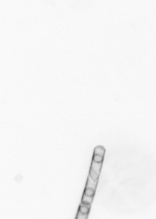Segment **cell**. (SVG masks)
I'll return each instance as SVG.
<instances>
[{
	"instance_id": "obj_1",
	"label": "cell",
	"mask_w": 156,
	"mask_h": 219,
	"mask_svg": "<svg viewBox=\"0 0 156 219\" xmlns=\"http://www.w3.org/2000/svg\"><path fill=\"white\" fill-rule=\"evenodd\" d=\"M98 181L99 180H94L90 176H88L85 188L91 189L94 190L96 191V189L98 186Z\"/></svg>"
},
{
	"instance_id": "obj_2",
	"label": "cell",
	"mask_w": 156,
	"mask_h": 219,
	"mask_svg": "<svg viewBox=\"0 0 156 219\" xmlns=\"http://www.w3.org/2000/svg\"><path fill=\"white\" fill-rule=\"evenodd\" d=\"M90 208H91V205H90L85 204L81 203L79 207L78 211L80 212L82 214L89 215Z\"/></svg>"
},
{
	"instance_id": "obj_3",
	"label": "cell",
	"mask_w": 156,
	"mask_h": 219,
	"mask_svg": "<svg viewBox=\"0 0 156 219\" xmlns=\"http://www.w3.org/2000/svg\"><path fill=\"white\" fill-rule=\"evenodd\" d=\"M93 199H94V197L88 196L86 195H83L82 199V203L85 204L90 205H91L93 202Z\"/></svg>"
},
{
	"instance_id": "obj_4",
	"label": "cell",
	"mask_w": 156,
	"mask_h": 219,
	"mask_svg": "<svg viewBox=\"0 0 156 219\" xmlns=\"http://www.w3.org/2000/svg\"><path fill=\"white\" fill-rule=\"evenodd\" d=\"M95 193V190L91 189L85 188L84 190V194L88 196L94 197Z\"/></svg>"
},
{
	"instance_id": "obj_5",
	"label": "cell",
	"mask_w": 156,
	"mask_h": 219,
	"mask_svg": "<svg viewBox=\"0 0 156 219\" xmlns=\"http://www.w3.org/2000/svg\"><path fill=\"white\" fill-rule=\"evenodd\" d=\"M88 215H89L82 214L80 212L78 211L75 219H87Z\"/></svg>"
}]
</instances>
